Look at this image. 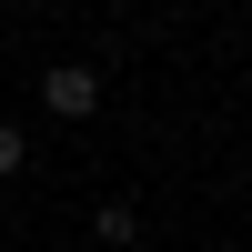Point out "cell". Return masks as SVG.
I'll return each instance as SVG.
<instances>
[{"mask_svg": "<svg viewBox=\"0 0 252 252\" xmlns=\"http://www.w3.org/2000/svg\"><path fill=\"white\" fill-rule=\"evenodd\" d=\"M40 111H51V121H91L101 111V71H81V61L40 71Z\"/></svg>", "mask_w": 252, "mask_h": 252, "instance_id": "cell-1", "label": "cell"}, {"mask_svg": "<svg viewBox=\"0 0 252 252\" xmlns=\"http://www.w3.org/2000/svg\"><path fill=\"white\" fill-rule=\"evenodd\" d=\"M91 242L131 252V242H141V212H131V202H101V212H91Z\"/></svg>", "mask_w": 252, "mask_h": 252, "instance_id": "cell-2", "label": "cell"}, {"mask_svg": "<svg viewBox=\"0 0 252 252\" xmlns=\"http://www.w3.org/2000/svg\"><path fill=\"white\" fill-rule=\"evenodd\" d=\"M20 161H31V141H20V131H10V121H0V182H10V172H20Z\"/></svg>", "mask_w": 252, "mask_h": 252, "instance_id": "cell-3", "label": "cell"}]
</instances>
